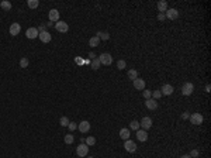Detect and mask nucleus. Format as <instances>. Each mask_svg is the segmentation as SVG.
Returning a JSON list of instances; mask_svg holds the SVG:
<instances>
[{
    "mask_svg": "<svg viewBox=\"0 0 211 158\" xmlns=\"http://www.w3.org/2000/svg\"><path fill=\"white\" fill-rule=\"evenodd\" d=\"M98 61H100V64L101 65L108 66V65H111V62H113V57L108 54V52H103V54L98 57Z\"/></svg>",
    "mask_w": 211,
    "mask_h": 158,
    "instance_id": "obj_1",
    "label": "nucleus"
},
{
    "mask_svg": "<svg viewBox=\"0 0 211 158\" xmlns=\"http://www.w3.org/2000/svg\"><path fill=\"white\" fill-rule=\"evenodd\" d=\"M193 92H194V85H193L191 82H186L182 88V93L184 95V96H190Z\"/></svg>",
    "mask_w": 211,
    "mask_h": 158,
    "instance_id": "obj_2",
    "label": "nucleus"
},
{
    "mask_svg": "<svg viewBox=\"0 0 211 158\" xmlns=\"http://www.w3.org/2000/svg\"><path fill=\"white\" fill-rule=\"evenodd\" d=\"M189 119H190V122H191V124H194V126H200L204 120L203 115H200V113H193Z\"/></svg>",
    "mask_w": 211,
    "mask_h": 158,
    "instance_id": "obj_3",
    "label": "nucleus"
},
{
    "mask_svg": "<svg viewBox=\"0 0 211 158\" xmlns=\"http://www.w3.org/2000/svg\"><path fill=\"white\" fill-rule=\"evenodd\" d=\"M139 126L142 127V130H149L152 127V119L151 117H142V120L139 122Z\"/></svg>",
    "mask_w": 211,
    "mask_h": 158,
    "instance_id": "obj_4",
    "label": "nucleus"
},
{
    "mask_svg": "<svg viewBox=\"0 0 211 158\" xmlns=\"http://www.w3.org/2000/svg\"><path fill=\"white\" fill-rule=\"evenodd\" d=\"M87 152H89V147H87L84 143H82L76 148V154L79 155V157H86V155H87Z\"/></svg>",
    "mask_w": 211,
    "mask_h": 158,
    "instance_id": "obj_5",
    "label": "nucleus"
},
{
    "mask_svg": "<svg viewBox=\"0 0 211 158\" xmlns=\"http://www.w3.org/2000/svg\"><path fill=\"white\" fill-rule=\"evenodd\" d=\"M165 17L169 19V20H176V19L179 17V11H177L176 9H168V10L165 11Z\"/></svg>",
    "mask_w": 211,
    "mask_h": 158,
    "instance_id": "obj_6",
    "label": "nucleus"
},
{
    "mask_svg": "<svg viewBox=\"0 0 211 158\" xmlns=\"http://www.w3.org/2000/svg\"><path fill=\"white\" fill-rule=\"evenodd\" d=\"M124 148H125V151H128V152H135V151H137V144H135V141H132V140H125Z\"/></svg>",
    "mask_w": 211,
    "mask_h": 158,
    "instance_id": "obj_7",
    "label": "nucleus"
},
{
    "mask_svg": "<svg viewBox=\"0 0 211 158\" xmlns=\"http://www.w3.org/2000/svg\"><path fill=\"white\" fill-rule=\"evenodd\" d=\"M55 28H56V31H59V33H68L69 26H68V23H65V21H58L55 24Z\"/></svg>",
    "mask_w": 211,
    "mask_h": 158,
    "instance_id": "obj_8",
    "label": "nucleus"
},
{
    "mask_svg": "<svg viewBox=\"0 0 211 158\" xmlns=\"http://www.w3.org/2000/svg\"><path fill=\"white\" fill-rule=\"evenodd\" d=\"M25 36H27V38H30V40H34V38H37V37L40 36V33H38V30L35 28V27H30V28L25 31Z\"/></svg>",
    "mask_w": 211,
    "mask_h": 158,
    "instance_id": "obj_9",
    "label": "nucleus"
},
{
    "mask_svg": "<svg viewBox=\"0 0 211 158\" xmlns=\"http://www.w3.org/2000/svg\"><path fill=\"white\" fill-rule=\"evenodd\" d=\"M173 92H175V89H173V86H172V85H169V83L163 85V86H162V89H161L162 96H163V95H165V96H169V95H172Z\"/></svg>",
    "mask_w": 211,
    "mask_h": 158,
    "instance_id": "obj_10",
    "label": "nucleus"
},
{
    "mask_svg": "<svg viewBox=\"0 0 211 158\" xmlns=\"http://www.w3.org/2000/svg\"><path fill=\"white\" fill-rule=\"evenodd\" d=\"M20 30H21L20 24H18V23H13V24L10 26L8 31H10V34H11L13 37H16V36H18V34H20Z\"/></svg>",
    "mask_w": 211,
    "mask_h": 158,
    "instance_id": "obj_11",
    "label": "nucleus"
},
{
    "mask_svg": "<svg viewBox=\"0 0 211 158\" xmlns=\"http://www.w3.org/2000/svg\"><path fill=\"white\" fill-rule=\"evenodd\" d=\"M77 129H79V131H80V133H87V131L90 130V123L87 122V120H83V122L79 123Z\"/></svg>",
    "mask_w": 211,
    "mask_h": 158,
    "instance_id": "obj_12",
    "label": "nucleus"
},
{
    "mask_svg": "<svg viewBox=\"0 0 211 158\" xmlns=\"http://www.w3.org/2000/svg\"><path fill=\"white\" fill-rule=\"evenodd\" d=\"M132 83H134V88H135L137 90H144V89H145V80H144V79L137 78L135 80H132Z\"/></svg>",
    "mask_w": 211,
    "mask_h": 158,
    "instance_id": "obj_13",
    "label": "nucleus"
},
{
    "mask_svg": "<svg viewBox=\"0 0 211 158\" xmlns=\"http://www.w3.org/2000/svg\"><path fill=\"white\" fill-rule=\"evenodd\" d=\"M49 21H59V11L56 10V9H52V10H49Z\"/></svg>",
    "mask_w": 211,
    "mask_h": 158,
    "instance_id": "obj_14",
    "label": "nucleus"
},
{
    "mask_svg": "<svg viewBox=\"0 0 211 158\" xmlns=\"http://www.w3.org/2000/svg\"><path fill=\"white\" fill-rule=\"evenodd\" d=\"M40 40H41L42 43H49V41H51V40H52V37H51V34H49L48 31H45V30H44V31H41V33H40Z\"/></svg>",
    "mask_w": 211,
    "mask_h": 158,
    "instance_id": "obj_15",
    "label": "nucleus"
},
{
    "mask_svg": "<svg viewBox=\"0 0 211 158\" xmlns=\"http://www.w3.org/2000/svg\"><path fill=\"white\" fill-rule=\"evenodd\" d=\"M145 106H147V109H149V110H155V109H158V100H155V99H147Z\"/></svg>",
    "mask_w": 211,
    "mask_h": 158,
    "instance_id": "obj_16",
    "label": "nucleus"
},
{
    "mask_svg": "<svg viewBox=\"0 0 211 158\" xmlns=\"http://www.w3.org/2000/svg\"><path fill=\"white\" fill-rule=\"evenodd\" d=\"M137 138H138L139 141H147L148 140L147 130H137Z\"/></svg>",
    "mask_w": 211,
    "mask_h": 158,
    "instance_id": "obj_17",
    "label": "nucleus"
},
{
    "mask_svg": "<svg viewBox=\"0 0 211 158\" xmlns=\"http://www.w3.org/2000/svg\"><path fill=\"white\" fill-rule=\"evenodd\" d=\"M158 11L159 13H165L166 10H168V1H165V0H161V1H158Z\"/></svg>",
    "mask_w": 211,
    "mask_h": 158,
    "instance_id": "obj_18",
    "label": "nucleus"
},
{
    "mask_svg": "<svg viewBox=\"0 0 211 158\" xmlns=\"http://www.w3.org/2000/svg\"><path fill=\"white\" fill-rule=\"evenodd\" d=\"M120 137L122 140H130V130L128 129H121L120 130Z\"/></svg>",
    "mask_w": 211,
    "mask_h": 158,
    "instance_id": "obj_19",
    "label": "nucleus"
},
{
    "mask_svg": "<svg viewBox=\"0 0 211 158\" xmlns=\"http://www.w3.org/2000/svg\"><path fill=\"white\" fill-rule=\"evenodd\" d=\"M100 61H98V58H94V59H91V69L93 71H97L98 68H100Z\"/></svg>",
    "mask_w": 211,
    "mask_h": 158,
    "instance_id": "obj_20",
    "label": "nucleus"
},
{
    "mask_svg": "<svg viewBox=\"0 0 211 158\" xmlns=\"http://www.w3.org/2000/svg\"><path fill=\"white\" fill-rule=\"evenodd\" d=\"M98 43H100V40H98V37H97V36L91 37L90 40H89V45H90V47H97Z\"/></svg>",
    "mask_w": 211,
    "mask_h": 158,
    "instance_id": "obj_21",
    "label": "nucleus"
},
{
    "mask_svg": "<svg viewBox=\"0 0 211 158\" xmlns=\"http://www.w3.org/2000/svg\"><path fill=\"white\" fill-rule=\"evenodd\" d=\"M97 37H98V40H108V38H110V34H108L107 31H98Z\"/></svg>",
    "mask_w": 211,
    "mask_h": 158,
    "instance_id": "obj_22",
    "label": "nucleus"
},
{
    "mask_svg": "<svg viewBox=\"0 0 211 158\" xmlns=\"http://www.w3.org/2000/svg\"><path fill=\"white\" fill-rule=\"evenodd\" d=\"M128 78L131 79V80H135V79L138 78V72L135 71V69H130L128 71Z\"/></svg>",
    "mask_w": 211,
    "mask_h": 158,
    "instance_id": "obj_23",
    "label": "nucleus"
},
{
    "mask_svg": "<svg viewBox=\"0 0 211 158\" xmlns=\"http://www.w3.org/2000/svg\"><path fill=\"white\" fill-rule=\"evenodd\" d=\"M63 141L66 144H72L73 141H75V137L72 136V134H66V136L63 137Z\"/></svg>",
    "mask_w": 211,
    "mask_h": 158,
    "instance_id": "obj_24",
    "label": "nucleus"
},
{
    "mask_svg": "<svg viewBox=\"0 0 211 158\" xmlns=\"http://www.w3.org/2000/svg\"><path fill=\"white\" fill-rule=\"evenodd\" d=\"M28 7L30 9H37L38 7V4H40V1L38 0H28Z\"/></svg>",
    "mask_w": 211,
    "mask_h": 158,
    "instance_id": "obj_25",
    "label": "nucleus"
},
{
    "mask_svg": "<svg viewBox=\"0 0 211 158\" xmlns=\"http://www.w3.org/2000/svg\"><path fill=\"white\" fill-rule=\"evenodd\" d=\"M130 129L131 130H139V122H137V120H132V122L130 123Z\"/></svg>",
    "mask_w": 211,
    "mask_h": 158,
    "instance_id": "obj_26",
    "label": "nucleus"
},
{
    "mask_svg": "<svg viewBox=\"0 0 211 158\" xmlns=\"http://www.w3.org/2000/svg\"><path fill=\"white\" fill-rule=\"evenodd\" d=\"M59 124H61L62 127H68V124H69V119H68L66 116L61 117V120H59Z\"/></svg>",
    "mask_w": 211,
    "mask_h": 158,
    "instance_id": "obj_27",
    "label": "nucleus"
},
{
    "mask_svg": "<svg viewBox=\"0 0 211 158\" xmlns=\"http://www.w3.org/2000/svg\"><path fill=\"white\" fill-rule=\"evenodd\" d=\"M0 7L4 9V10H10V9H11V3L4 0V1H1V3H0Z\"/></svg>",
    "mask_w": 211,
    "mask_h": 158,
    "instance_id": "obj_28",
    "label": "nucleus"
},
{
    "mask_svg": "<svg viewBox=\"0 0 211 158\" xmlns=\"http://www.w3.org/2000/svg\"><path fill=\"white\" fill-rule=\"evenodd\" d=\"M94 144H96V138H94V137H87V138H86V145H87V147H90V145H94Z\"/></svg>",
    "mask_w": 211,
    "mask_h": 158,
    "instance_id": "obj_29",
    "label": "nucleus"
},
{
    "mask_svg": "<svg viewBox=\"0 0 211 158\" xmlns=\"http://www.w3.org/2000/svg\"><path fill=\"white\" fill-rule=\"evenodd\" d=\"M28 64H30L28 58H21V59H20V66H21V68H27Z\"/></svg>",
    "mask_w": 211,
    "mask_h": 158,
    "instance_id": "obj_30",
    "label": "nucleus"
},
{
    "mask_svg": "<svg viewBox=\"0 0 211 158\" xmlns=\"http://www.w3.org/2000/svg\"><path fill=\"white\" fill-rule=\"evenodd\" d=\"M117 68H118V69H124V68H127V62L124 61V59H120L118 62H117Z\"/></svg>",
    "mask_w": 211,
    "mask_h": 158,
    "instance_id": "obj_31",
    "label": "nucleus"
},
{
    "mask_svg": "<svg viewBox=\"0 0 211 158\" xmlns=\"http://www.w3.org/2000/svg\"><path fill=\"white\" fill-rule=\"evenodd\" d=\"M152 99H155V100H158L159 98H162V93L161 90H155V92H152V96H151Z\"/></svg>",
    "mask_w": 211,
    "mask_h": 158,
    "instance_id": "obj_32",
    "label": "nucleus"
},
{
    "mask_svg": "<svg viewBox=\"0 0 211 158\" xmlns=\"http://www.w3.org/2000/svg\"><path fill=\"white\" fill-rule=\"evenodd\" d=\"M142 96H144V98H145V99H151V96H152V92H151V90H145V89H144V90H142Z\"/></svg>",
    "mask_w": 211,
    "mask_h": 158,
    "instance_id": "obj_33",
    "label": "nucleus"
},
{
    "mask_svg": "<svg viewBox=\"0 0 211 158\" xmlns=\"http://www.w3.org/2000/svg\"><path fill=\"white\" fill-rule=\"evenodd\" d=\"M68 127H69V130H70V131H75V130L77 129V124H76V123H73V122H69V124H68Z\"/></svg>",
    "mask_w": 211,
    "mask_h": 158,
    "instance_id": "obj_34",
    "label": "nucleus"
},
{
    "mask_svg": "<svg viewBox=\"0 0 211 158\" xmlns=\"http://www.w3.org/2000/svg\"><path fill=\"white\" fill-rule=\"evenodd\" d=\"M198 154H200V152H198V150H191V152H190L189 155L191 158H196V157H198Z\"/></svg>",
    "mask_w": 211,
    "mask_h": 158,
    "instance_id": "obj_35",
    "label": "nucleus"
},
{
    "mask_svg": "<svg viewBox=\"0 0 211 158\" xmlns=\"http://www.w3.org/2000/svg\"><path fill=\"white\" fill-rule=\"evenodd\" d=\"M165 19H166V17H165V13H158V20H159V21H163Z\"/></svg>",
    "mask_w": 211,
    "mask_h": 158,
    "instance_id": "obj_36",
    "label": "nucleus"
},
{
    "mask_svg": "<svg viewBox=\"0 0 211 158\" xmlns=\"http://www.w3.org/2000/svg\"><path fill=\"white\" fill-rule=\"evenodd\" d=\"M189 117H190L189 112H184V113L182 115V119H183V120H186V119H189Z\"/></svg>",
    "mask_w": 211,
    "mask_h": 158,
    "instance_id": "obj_37",
    "label": "nucleus"
},
{
    "mask_svg": "<svg viewBox=\"0 0 211 158\" xmlns=\"http://www.w3.org/2000/svg\"><path fill=\"white\" fill-rule=\"evenodd\" d=\"M211 90V86L210 85H205V92H207V93H208V92H210Z\"/></svg>",
    "mask_w": 211,
    "mask_h": 158,
    "instance_id": "obj_38",
    "label": "nucleus"
},
{
    "mask_svg": "<svg viewBox=\"0 0 211 158\" xmlns=\"http://www.w3.org/2000/svg\"><path fill=\"white\" fill-rule=\"evenodd\" d=\"M89 57H90L91 59H94V58H96V54H94V52H90V54H89Z\"/></svg>",
    "mask_w": 211,
    "mask_h": 158,
    "instance_id": "obj_39",
    "label": "nucleus"
},
{
    "mask_svg": "<svg viewBox=\"0 0 211 158\" xmlns=\"http://www.w3.org/2000/svg\"><path fill=\"white\" fill-rule=\"evenodd\" d=\"M180 158H191V157H190L189 154H186V155H182V157H180Z\"/></svg>",
    "mask_w": 211,
    "mask_h": 158,
    "instance_id": "obj_40",
    "label": "nucleus"
},
{
    "mask_svg": "<svg viewBox=\"0 0 211 158\" xmlns=\"http://www.w3.org/2000/svg\"><path fill=\"white\" fill-rule=\"evenodd\" d=\"M87 158H93V157H87Z\"/></svg>",
    "mask_w": 211,
    "mask_h": 158,
    "instance_id": "obj_41",
    "label": "nucleus"
}]
</instances>
